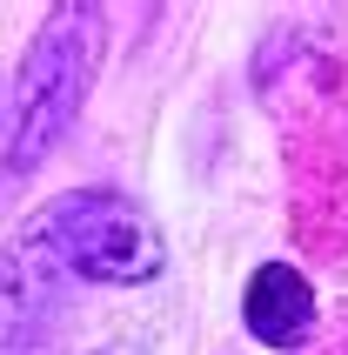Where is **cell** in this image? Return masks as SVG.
I'll return each instance as SVG.
<instances>
[{
	"mask_svg": "<svg viewBox=\"0 0 348 355\" xmlns=\"http://www.w3.org/2000/svg\"><path fill=\"white\" fill-rule=\"evenodd\" d=\"M241 322L261 349H302L315 336V282L295 261H261L241 288Z\"/></svg>",
	"mask_w": 348,
	"mask_h": 355,
	"instance_id": "277c9868",
	"label": "cell"
},
{
	"mask_svg": "<svg viewBox=\"0 0 348 355\" xmlns=\"http://www.w3.org/2000/svg\"><path fill=\"white\" fill-rule=\"evenodd\" d=\"M67 322V275L27 228L0 255V355H47Z\"/></svg>",
	"mask_w": 348,
	"mask_h": 355,
	"instance_id": "3957f363",
	"label": "cell"
},
{
	"mask_svg": "<svg viewBox=\"0 0 348 355\" xmlns=\"http://www.w3.org/2000/svg\"><path fill=\"white\" fill-rule=\"evenodd\" d=\"M27 235L54 255L67 282H101V288H141L168 268L155 221L114 188H67L27 221Z\"/></svg>",
	"mask_w": 348,
	"mask_h": 355,
	"instance_id": "7a4b0ae2",
	"label": "cell"
},
{
	"mask_svg": "<svg viewBox=\"0 0 348 355\" xmlns=\"http://www.w3.org/2000/svg\"><path fill=\"white\" fill-rule=\"evenodd\" d=\"M101 47H107L101 7H54L40 20V34L27 40V60L14 74V101H7V148H0L7 181L34 175L67 141V128L80 121L87 94H94Z\"/></svg>",
	"mask_w": 348,
	"mask_h": 355,
	"instance_id": "6da1fadb",
	"label": "cell"
}]
</instances>
